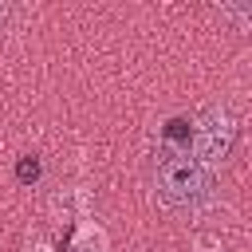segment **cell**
<instances>
[{
	"instance_id": "1",
	"label": "cell",
	"mask_w": 252,
	"mask_h": 252,
	"mask_svg": "<svg viewBox=\"0 0 252 252\" xmlns=\"http://www.w3.org/2000/svg\"><path fill=\"white\" fill-rule=\"evenodd\" d=\"M154 185H158V197L173 209H193L209 197L213 189V173H205L189 150L181 146H161L158 150V161H154Z\"/></svg>"
},
{
	"instance_id": "2",
	"label": "cell",
	"mask_w": 252,
	"mask_h": 252,
	"mask_svg": "<svg viewBox=\"0 0 252 252\" xmlns=\"http://www.w3.org/2000/svg\"><path fill=\"white\" fill-rule=\"evenodd\" d=\"M232 146H236V118H232V110L228 106H205L201 118L193 122V150H189L193 161L205 173H213V169H220L228 161Z\"/></svg>"
},
{
	"instance_id": "3",
	"label": "cell",
	"mask_w": 252,
	"mask_h": 252,
	"mask_svg": "<svg viewBox=\"0 0 252 252\" xmlns=\"http://www.w3.org/2000/svg\"><path fill=\"white\" fill-rule=\"evenodd\" d=\"M16 181H20V185H35V181H39V158H20Z\"/></svg>"
},
{
	"instance_id": "4",
	"label": "cell",
	"mask_w": 252,
	"mask_h": 252,
	"mask_svg": "<svg viewBox=\"0 0 252 252\" xmlns=\"http://www.w3.org/2000/svg\"><path fill=\"white\" fill-rule=\"evenodd\" d=\"M4 20H8V8H4V4H0V24H4Z\"/></svg>"
},
{
	"instance_id": "5",
	"label": "cell",
	"mask_w": 252,
	"mask_h": 252,
	"mask_svg": "<svg viewBox=\"0 0 252 252\" xmlns=\"http://www.w3.org/2000/svg\"><path fill=\"white\" fill-rule=\"evenodd\" d=\"M75 252H94V248H75Z\"/></svg>"
}]
</instances>
